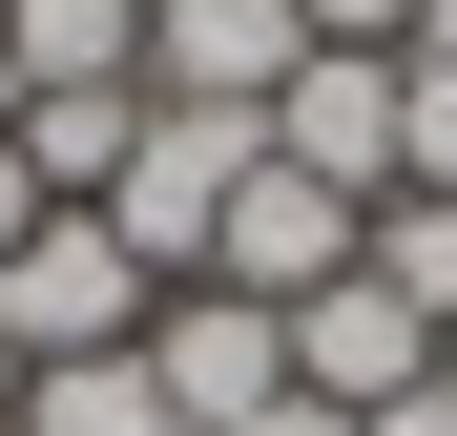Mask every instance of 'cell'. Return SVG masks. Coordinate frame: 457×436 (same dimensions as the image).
Listing matches in <instances>:
<instances>
[{
  "instance_id": "1",
  "label": "cell",
  "mask_w": 457,
  "mask_h": 436,
  "mask_svg": "<svg viewBox=\"0 0 457 436\" xmlns=\"http://www.w3.org/2000/svg\"><path fill=\"white\" fill-rule=\"evenodd\" d=\"M250 167H270V125H250V104H145V145H125V187H104V229H125V270H145V291H187Z\"/></svg>"
},
{
  "instance_id": "2",
  "label": "cell",
  "mask_w": 457,
  "mask_h": 436,
  "mask_svg": "<svg viewBox=\"0 0 457 436\" xmlns=\"http://www.w3.org/2000/svg\"><path fill=\"white\" fill-rule=\"evenodd\" d=\"M145 312H167V291L125 270L104 208H42V229L0 250V353H21V374H62V353H145Z\"/></svg>"
},
{
  "instance_id": "3",
  "label": "cell",
  "mask_w": 457,
  "mask_h": 436,
  "mask_svg": "<svg viewBox=\"0 0 457 436\" xmlns=\"http://www.w3.org/2000/svg\"><path fill=\"white\" fill-rule=\"evenodd\" d=\"M145 395H167V436H250L291 395V312H250V291H167L145 312Z\"/></svg>"
},
{
  "instance_id": "4",
  "label": "cell",
  "mask_w": 457,
  "mask_h": 436,
  "mask_svg": "<svg viewBox=\"0 0 457 436\" xmlns=\"http://www.w3.org/2000/svg\"><path fill=\"white\" fill-rule=\"evenodd\" d=\"M374 250V208H333L312 167H250V187H228V229H208V270L187 291H250V312H312V291Z\"/></svg>"
},
{
  "instance_id": "5",
  "label": "cell",
  "mask_w": 457,
  "mask_h": 436,
  "mask_svg": "<svg viewBox=\"0 0 457 436\" xmlns=\"http://www.w3.org/2000/svg\"><path fill=\"white\" fill-rule=\"evenodd\" d=\"M270 167H312L333 208H395V62H374V42H312L270 84Z\"/></svg>"
},
{
  "instance_id": "6",
  "label": "cell",
  "mask_w": 457,
  "mask_h": 436,
  "mask_svg": "<svg viewBox=\"0 0 457 436\" xmlns=\"http://www.w3.org/2000/svg\"><path fill=\"white\" fill-rule=\"evenodd\" d=\"M291 62H312L291 0H145V104H250V125H270Z\"/></svg>"
},
{
  "instance_id": "7",
  "label": "cell",
  "mask_w": 457,
  "mask_h": 436,
  "mask_svg": "<svg viewBox=\"0 0 457 436\" xmlns=\"http://www.w3.org/2000/svg\"><path fill=\"white\" fill-rule=\"evenodd\" d=\"M416 374H436V333H416V312H395L374 270H333L312 312H291V395H333V415H395Z\"/></svg>"
},
{
  "instance_id": "8",
  "label": "cell",
  "mask_w": 457,
  "mask_h": 436,
  "mask_svg": "<svg viewBox=\"0 0 457 436\" xmlns=\"http://www.w3.org/2000/svg\"><path fill=\"white\" fill-rule=\"evenodd\" d=\"M0 145H21V187H42V208H104V187H125V145H145V84H42Z\"/></svg>"
},
{
  "instance_id": "9",
  "label": "cell",
  "mask_w": 457,
  "mask_h": 436,
  "mask_svg": "<svg viewBox=\"0 0 457 436\" xmlns=\"http://www.w3.org/2000/svg\"><path fill=\"white\" fill-rule=\"evenodd\" d=\"M0 62H21V104L42 84H145V0H0Z\"/></svg>"
},
{
  "instance_id": "10",
  "label": "cell",
  "mask_w": 457,
  "mask_h": 436,
  "mask_svg": "<svg viewBox=\"0 0 457 436\" xmlns=\"http://www.w3.org/2000/svg\"><path fill=\"white\" fill-rule=\"evenodd\" d=\"M353 270L395 291L416 333H457V187H395V208H374V250H353Z\"/></svg>"
},
{
  "instance_id": "11",
  "label": "cell",
  "mask_w": 457,
  "mask_h": 436,
  "mask_svg": "<svg viewBox=\"0 0 457 436\" xmlns=\"http://www.w3.org/2000/svg\"><path fill=\"white\" fill-rule=\"evenodd\" d=\"M21 436H167V395H145V353H62V374H21Z\"/></svg>"
},
{
  "instance_id": "12",
  "label": "cell",
  "mask_w": 457,
  "mask_h": 436,
  "mask_svg": "<svg viewBox=\"0 0 457 436\" xmlns=\"http://www.w3.org/2000/svg\"><path fill=\"white\" fill-rule=\"evenodd\" d=\"M291 21H312V42H374V62H395V42L436 21V0H291Z\"/></svg>"
},
{
  "instance_id": "13",
  "label": "cell",
  "mask_w": 457,
  "mask_h": 436,
  "mask_svg": "<svg viewBox=\"0 0 457 436\" xmlns=\"http://www.w3.org/2000/svg\"><path fill=\"white\" fill-rule=\"evenodd\" d=\"M353 436H457V395H436V374H416V395H395V415H353Z\"/></svg>"
},
{
  "instance_id": "14",
  "label": "cell",
  "mask_w": 457,
  "mask_h": 436,
  "mask_svg": "<svg viewBox=\"0 0 457 436\" xmlns=\"http://www.w3.org/2000/svg\"><path fill=\"white\" fill-rule=\"evenodd\" d=\"M250 436H353V415H333V395H270V415H250Z\"/></svg>"
},
{
  "instance_id": "15",
  "label": "cell",
  "mask_w": 457,
  "mask_h": 436,
  "mask_svg": "<svg viewBox=\"0 0 457 436\" xmlns=\"http://www.w3.org/2000/svg\"><path fill=\"white\" fill-rule=\"evenodd\" d=\"M21 229H42V187H21V145H0V250H21Z\"/></svg>"
},
{
  "instance_id": "16",
  "label": "cell",
  "mask_w": 457,
  "mask_h": 436,
  "mask_svg": "<svg viewBox=\"0 0 457 436\" xmlns=\"http://www.w3.org/2000/svg\"><path fill=\"white\" fill-rule=\"evenodd\" d=\"M0 436H21V353H0Z\"/></svg>"
},
{
  "instance_id": "17",
  "label": "cell",
  "mask_w": 457,
  "mask_h": 436,
  "mask_svg": "<svg viewBox=\"0 0 457 436\" xmlns=\"http://www.w3.org/2000/svg\"><path fill=\"white\" fill-rule=\"evenodd\" d=\"M0 125H21V62H0Z\"/></svg>"
},
{
  "instance_id": "18",
  "label": "cell",
  "mask_w": 457,
  "mask_h": 436,
  "mask_svg": "<svg viewBox=\"0 0 457 436\" xmlns=\"http://www.w3.org/2000/svg\"><path fill=\"white\" fill-rule=\"evenodd\" d=\"M436 395H457V333H436Z\"/></svg>"
}]
</instances>
